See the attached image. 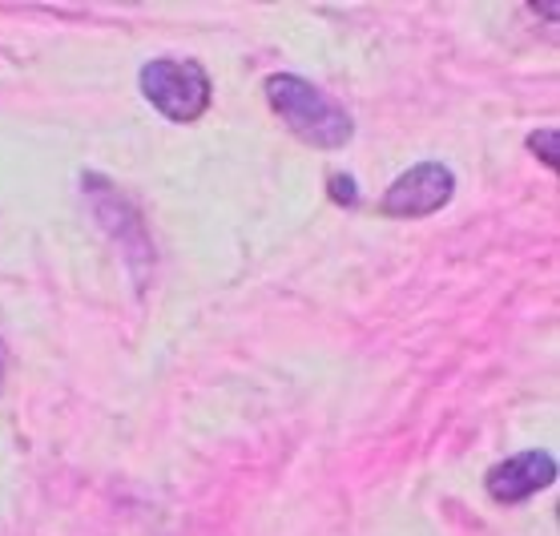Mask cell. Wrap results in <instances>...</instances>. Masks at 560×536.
I'll list each match as a JSON object with an SVG mask.
<instances>
[{"instance_id":"cell-3","label":"cell","mask_w":560,"mask_h":536,"mask_svg":"<svg viewBox=\"0 0 560 536\" xmlns=\"http://www.w3.org/2000/svg\"><path fill=\"white\" fill-rule=\"evenodd\" d=\"M452 190H456V178L444 162H420L383 194L380 210L387 218H423L435 214L452 198Z\"/></svg>"},{"instance_id":"cell-2","label":"cell","mask_w":560,"mask_h":536,"mask_svg":"<svg viewBox=\"0 0 560 536\" xmlns=\"http://www.w3.org/2000/svg\"><path fill=\"white\" fill-rule=\"evenodd\" d=\"M141 93L170 121H198L210 109V77L198 61H150L141 69Z\"/></svg>"},{"instance_id":"cell-5","label":"cell","mask_w":560,"mask_h":536,"mask_svg":"<svg viewBox=\"0 0 560 536\" xmlns=\"http://www.w3.org/2000/svg\"><path fill=\"white\" fill-rule=\"evenodd\" d=\"M528 145H533L536 153H545L548 170H557V129H540V133H533Z\"/></svg>"},{"instance_id":"cell-6","label":"cell","mask_w":560,"mask_h":536,"mask_svg":"<svg viewBox=\"0 0 560 536\" xmlns=\"http://www.w3.org/2000/svg\"><path fill=\"white\" fill-rule=\"evenodd\" d=\"M331 190H335V202H355V182L351 178H331Z\"/></svg>"},{"instance_id":"cell-4","label":"cell","mask_w":560,"mask_h":536,"mask_svg":"<svg viewBox=\"0 0 560 536\" xmlns=\"http://www.w3.org/2000/svg\"><path fill=\"white\" fill-rule=\"evenodd\" d=\"M552 480H557V459L548 452H516V456L500 459L497 468L488 473L485 485L500 504H516V500L536 497Z\"/></svg>"},{"instance_id":"cell-1","label":"cell","mask_w":560,"mask_h":536,"mask_svg":"<svg viewBox=\"0 0 560 536\" xmlns=\"http://www.w3.org/2000/svg\"><path fill=\"white\" fill-rule=\"evenodd\" d=\"M267 97L270 109L291 126L294 138H303L306 145L318 150H339L351 141V117L323 93L294 73H275L267 77Z\"/></svg>"}]
</instances>
